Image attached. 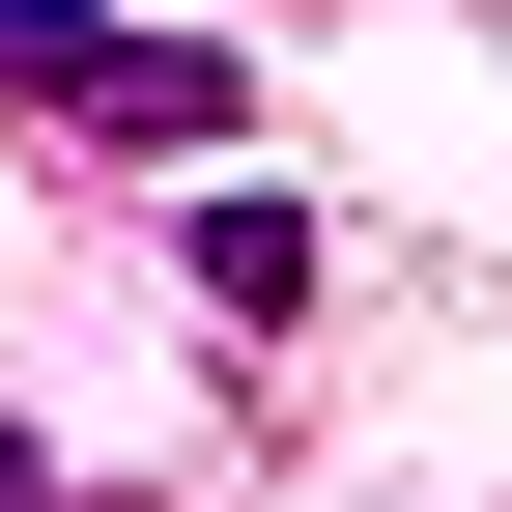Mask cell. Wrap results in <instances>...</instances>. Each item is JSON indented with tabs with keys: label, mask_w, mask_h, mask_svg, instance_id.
I'll list each match as a JSON object with an SVG mask.
<instances>
[{
	"label": "cell",
	"mask_w": 512,
	"mask_h": 512,
	"mask_svg": "<svg viewBox=\"0 0 512 512\" xmlns=\"http://www.w3.org/2000/svg\"><path fill=\"white\" fill-rule=\"evenodd\" d=\"M0 114H57V143H114V171H200L256 114V57L228 29H114V0H0Z\"/></svg>",
	"instance_id": "1"
},
{
	"label": "cell",
	"mask_w": 512,
	"mask_h": 512,
	"mask_svg": "<svg viewBox=\"0 0 512 512\" xmlns=\"http://www.w3.org/2000/svg\"><path fill=\"white\" fill-rule=\"evenodd\" d=\"M171 256H200V313H228V342H285V313H313V200H256V171H228Z\"/></svg>",
	"instance_id": "2"
},
{
	"label": "cell",
	"mask_w": 512,
	"mask_h": 512,
	"mask_svg": "<svg viewBox=\"0 0 512 512\" xmlns=\"http://www.w3.org/2000/svg\"><path fill=\"white\" fill-rule=\"evenodd\" d=\"M0 512H86V484H57V456H29V427H0Z\"/></svg>",
	"instance_id": "3"
}]
</instances>
